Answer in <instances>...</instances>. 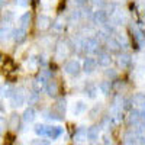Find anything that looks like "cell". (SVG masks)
<instances>
[{
	"mask_svg": "<svg viewBox=\"0 0 145 145\" xmlns=\"http://www.w3.org/2000/svg\"><path fill=\"white\" fill-rule=\"evenodd\" d=\"M80 70V65L77 61H74V59H70V61L65 63V71L68 72V74H77Z\"/></svg>",
	"mask_w": 145,
	"mask_h": 145,
	"instance_id": "cell-1",
	"label": "cell"
},
{
	"mask_svg": "<svg viewBox=\"0 0 145 145\" xmlns=\"http://www.w3.org/2000/svg\"><path fill=\"white\" fill-rule=\"evenodd\" d=\"M12 102H13L15 106H22V103L25 102V96H23L22 91H19V93L16 91V93L12 94Z\"/></svg>",
	"mask_w": 145,
	"mask_h": 145,
	"instance_id": "cell-2",
	"label": "cell"
},
{
	"mask_svg": "<svg viewBox=\"0 0 145 145\" xmlns=\"http://www.w3.org/2000/svg\"><path fill=\"white\" fill-rule=\"evenodd\" d=\"M107 20V13L103 10H99V12H96L94 13V22L96 23H106Z\"/></svg>",
	"mask_w": 145,
	"mask_h": 145,
	"instance_id": "cell-3",
	"label": "cell"
},
{
	"mask_svg": "<svg viewBox=\"0 0 145 145\" xmlns=\"http://www.w3.org/2000/svg\"><path fill=\"white\" fill-rule=\"evenodd\" d=\"M96 67H97V61H96V59H93V58H87V59H86V63H84V68H86L87 72L94 71Z\"/></svg>",
	"mask_w": 145,
	"mask_h": 145,
	"instance_id": "cell-4",
	"label": "cell"
},
{
	"mask_svg": "<svg viewBox=\"0 0 145 145\" xmlns=\"http://www.w3.org/2000/svg\"><path fill=\"white\" fill-rule=\"evenodd\" d=\"M132 103L138 105V106H145V94L144 93H137L132 97Z\"/></svg>",
	"mask_w": 145,
	"mask_h": 145,
	"instance_id": "cell-5",
	"label": "cell"
},
{
	"mask_svg": "<svg viewBox=\"0 0 145 145\" xmlns=\"http://www.w3.org/2000/svg\"><path fill=\"white\" fill-rule=\"evenodd\" d=\"M96 61H97V64H99V65L107 67L109 64H110V57H109L107 54H100V55H99V58L96 59Z\"/></svg>",
	"mask_w": 145,
	"mask_h": 145,
	"instance_id": "cell-6",
	"label": "cell"
},
{
	"mask_svg": "<svg viewBox=\"0 0 145 145\" xmlns=\"http://www.w3.org/2000/svg\"><path fill=\"white\" fill-rule=\"evenodd\" d=\"M50 23H51L50 18H48V16H45V15H42V16H39V18H38V26H39L41 29H45V28H48V26H50Z\"/></svg>",
	"mask_w": 145,
	"mask_h": 145,
	"instance_id": "cell-7",
	"label": "cell"
},
{
	"mask_svg": "<svg viewBox=\"0 0 145 145\" xmlns=\"http://www.w3.org/2000/svg\"><path fill=\"white\" fill-rule=\"evenodd\" d=\"M26 32H25V29H22V28H19V29H16L15 32H13V39L15 41H18V42H20V41H23L25 39V35Z\"/></svg>",
	"mask_w": 145,
	"mask_h": 145,
	"instance_id": "cell-8",
	"label": "cell"
},
{
	"mask_svg": "<svg viewBox=\"0 0 145 145\" xmlns=\"http://www.w3.org/2000/svg\"><path fill=\"white\" fill-rule=\"evenodd\" d=\"M29 20H31V15L29 13H23L20 18H19V23H20V26H22V29L25 28L28 23H29Z\"/></svg>",
	"mask_w": 145,
	"mask_h": 145,
	"instance_id": "cell-9",
	"label": "cell"
},
{
	"mask_svg": "<svg viewBox=\"0 0 145 145\" xmlns=\"http://www.w3.org/2000/svg\"><path fill=\"white\" fill-rule=\"evenodd\" d=\"M96 46H97V42H96L94 39H87V42H86V50H87L89 52L96 51Z\"/></svg>",
	"mask_w": 145,
	"mask_h": 145,
	"instance_id": "cell-10",
	"label": "cell"
},
{
	"mask_svg": "<svg viewBox=\"0 0 145 145\" xmlns=\"http://www.w3.org/2000/svg\"><path fill=\"white\" fill-rule=\"evenodd\" d=\"M46 89H48V93H50V94H57V91H58V86H57L55 81H50V83H48Z\"/></svg>",
	"mask_w": 145,
	"mask_h": 145,
	"instance_id": "cell-11",
	"label": "cell"
},
{
	"mask_svg": "<svg viewBox=\"0 0 145 145\" xmlns=\"http://www.w3.org/2000/svg\"><path fill=\"white\" fill-rule=\"evenodd\" d=\"M33 118H35V110L31 107V109H28V110L25 112V115H23V119H25L26 122H31V120H33Z\"/></svg>",
	"mask_w": 145,
	"mask_h": 145,
	"instance_id": "cell-12",
	"label": "cell"
},
{
	"mask_svg": "<svg viewBox=\"0 0 145 145\" xmlns=\"http://www.w3.org/2000/svg\"><path fill=\"white\" fill-rule=\"evenodd\" d=\"M10 94V89L6 86V84H2V86H0V96H2V97H6V96H9Z\"/></svg>",
	"mask_w": 145,
	"mask_h": 145,
	"instance_id": "cell-13",
	"label": "cell"
},
{
	"mask_svg": "<svg viewBox=\"0 0 145 145\" xmlns=\"http://www.w3.org/2000/svg\"><path fill=\"white\" fill-rule=\"evenodd\" d=\"M129 63H131L129 55H123V57H120V59H119V65H122V67H126Z\"/></svg>",
	"mask_w": 145,
	"mask_h": 145,
	"instance_id": "cell-14",
	"label": "cell"
},
{
	"mask_svg": "<svg viewBox=\"0 0 145 145\" xmlns=\"http://www.w3.org/2000/svg\"><path fill=\"white\" fill-rule=\"evenodd\" d=\"M99 89H100L103 93H107L109 90H110V83H109V81H103L100 86H99Z\"/></svg>",
	"mask_w": 145,
	"mask_h": 145,
	"instance_id": "cell-15",
	"label": "cell"
},
{
	"mask_svg": "<svg viewBox=\"0 0 145 145\" xmlns=\"http://www.w3.org/2000/svg\"><path fill=\"white\" fill-rule=\"evenodd\" d=\"M10 19H13V12H12V10H6L3 13V20L9 22Z\"/></svg>",
	"mask_w": 145,
	"mask_h": 145,
	"instance_id": "cell-16",
	"label": "cell"
},
{
	"mask_svg": "<svg viewBox=\"0 0 145 145\" xmlns=\"http://www.w3.org/2000/svg\"><path fill=\"white\" fill-rule=\"evenodd\" d=\"M5 128H6V119L3 116H0V132H2Z\"/></svg>",
	"mask_w": 145,
	"mask_h": 145,
	"instance_id": "cell-17",
	"label": "cell"
},
{
	"mask_svg": "<svg viewBox=\"0 0 145 145\" xmlns=\"http://www.w3.org/2000/svg\"><path fill=\"white\" fill-rule=\"evenodd\" d=\"M15 3H16L18 6H26L28 0H15Z\"/></svg>",
	"mask_w": 145,
	"mask_h": 145,
	"instance_id": "cell-18",
	"label": "cell"
},
{
	"mask_svg": "<svg viewBox=\"0 0 145 145\" xmlns=\"http://www.w3.org/2000/svg\"><path fill=\"white\" fill-rule=\"evenodd\" d=\"M10 126H12V128H15V126H16V118H15V116L12 118V120H10Z\"/></svg>",
	"mask_w": 145,
	"mask_h": 145,
	"instance_id": "cell-19",
	"label": "cell"
},
{
	"mask_svg": "<svg viewBox=\"0 0 145 145\" xmlns=\"http://www.w3.org/2000/svg\"><path fill=\"white\" fill-rule=\"evenodd\" d=\"M3 5H5V0H0V7H2Z\"/></svg>",
	"mask_w": 145,
	"mask_h": 145,
	"instance_id": "cell-20",
	"label": "cell"
},
{
	"mask_svg": "<svg viewBox=\"0 0 145 145\" xmlns=\"http://www.w3.org/2000/svg\"><path fill=\"white\" fill-rule=\"evenodd\" d=\"M102 0H93V3H100Z\"/></svg>",
	"mask_w": 145,
	"mask_h": 145,
	"instance_id": "cell-21",
	"label": "cell"
}]
</instances>
